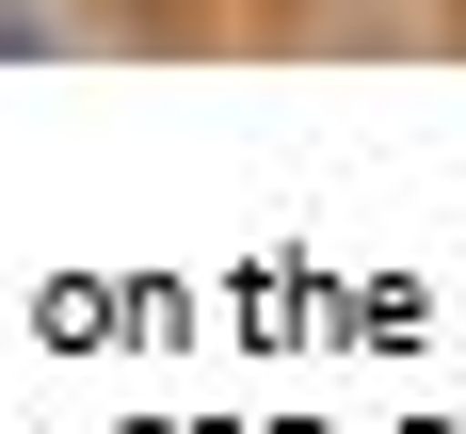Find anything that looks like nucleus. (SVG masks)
Segmentation results:
<instances>
[{"label":"nucleus","instance_id":"obj_1","mask_svg":"<svg viewBox=\"0 0 466 434\" xmlns=\"http://www.w3.org/2000/svg\"><path fill=\"white\" fill-rule=\"evenodd\" d=\"M113 48V0H0V65H81Z\"/></svg>","mask_w":466,"mask_h":434}]
</instances>
